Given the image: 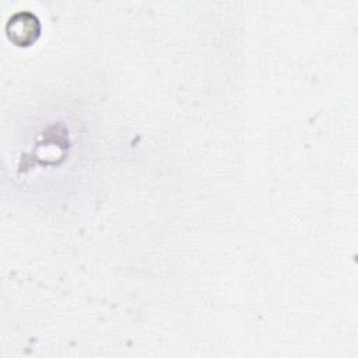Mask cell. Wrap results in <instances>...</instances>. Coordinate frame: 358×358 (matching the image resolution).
I'll return each mask as SVG.
<instances>
[{
	"mask_svg": "<svg viewBox=\"0 0 358 358\" xmlns=\"http://www.w3.org/2000/svg\"><path fill=\"white\" fill-rule=\"evenodd\" d=\"M7 34L14 43L20 46H27L38 38L39 21L32 13L20 11L8 20Z\"/></svg>",
	"mask_w": 358,
	"mask_h": 358,
	"instance_id": "6da1fadb",
	"label": "cell"
}]
</instances>
